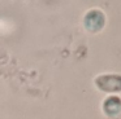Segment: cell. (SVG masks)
I'll use <instances>...</instances> for the list:
<instances>
[{
	"label": "cell",
	"mask_w": 121,
	"mask_h": 119,
	"mask_svg": "<svg viewBox=\"0 0 121 119\" xmlns=\"http://www.w3.org/2000/svg\"><path fill=\"white\" fill-rule=\"evenodd\" d=\"M98 86L103 91H121V76L118 75H105L96 80Z\"/></svg>",
	"instance_id": "1"
},
{
	"label": "cell",
	"mask_w": 121,
	"mask_h": 119,
	"mask_svg": "<svg viewBox=\"0 0 121 119\" xmlns=\"http://www.w3.org/2000/svg\"><path fill=\"white\" fill-rule=\"evenodd\" d=\"M104 110L109 115H115L121 110V101L117 97H109L104 104Z\"/></svg>",
	"instance_id": "2"
}]
</instances>
